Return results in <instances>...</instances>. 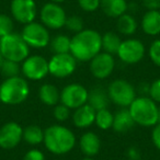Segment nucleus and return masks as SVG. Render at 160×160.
<instances>
[{
  "mask_svg": "<svg viewBox=\"0 0 160 160\" xmlns=\"http://www.w3.org/2000/svg\"><path fill=\"white\" fill-rule=\"evenodd\" d=\"M102 49V35L94 30H82L72 36L70 54L79 62H90Z\"/></svg>",
  "mask_w": 160,
  "mask_h": 160,
  "instance_id": "f257e3e1",
  "label": "nucleus"
},
{
  "mask_svg": "<svg viewBox=\"0 0 160 160\" xmlns=\"http://www.w3.org/2000/svg\"><path fill=\"white\" fill-rule=\"evenodd\" d=\"M45 147L54 155H65L76 145L75 134L62 125H52L44 131Z\"/></svg>",
  "mask_w": 160,
  "mask_h": 160,
  "instance_id": "f03ea898",
  "label": "nucleus"
},
{
  "mask_svg": "<svg viewBox=\"0 0 160 160\" xmlns=\"http://www.w3.org/2000/svg\"><path fill=\"white\" fill-rule=\"evenodd\" d=\"M128 111L135 124L144 127H151L158 124L159 108L157 103L149 97H136V99L128 107Z\"/></svg>",
  "mask_w": 160,
  "mask_h": 160,
  "instance_id": "7ed1b4c3",
  "label": "nucleus"
},
{
  "mask_svg": "<svg viewBox=\"0 0 160 160\" xmlns=\"http://www.w3.org/2000/svg\"><path fill=\"white\" fill-rule=\"evenodd\" d=\"M30 94L28 81L20 76L7 78L0 85V101L3 104L17 105L27 100Z\"/></svg>",
  "mask_w": 160,
  "mask_h": 160,
  "instance_id": "20e7f679",
  "label": "nucleus"
},
{
  "mask_svg": "<svg viewBox=\"0 0 160 160\" xmlns=\"http://www.w3.org/2000/svg\"><path fill=\"white\" fill-rule=\"evenodd\" d=\"M0 53L3 59L22 62L25 58L29 57L30 47L21 34L11 32L0 38Z\"/></svg>",
  "mask_w": 160,
  "mask_h": 160,
  "instance_id": "39448f33",
  "label": "nucleus"
},
{
  "mask_svg": "<svg viewBox=\"0 0 160 160\" xmlns=\"http://www.w3.org/2000/svg\"><path fill=\"white\" fill-rule=\"evenodd\" d=\"M108 96L110 101L122 108H128L136 99V90L127 80L116 79L108 87Z\"/></svg>",
  "mask_w": 160,
  "mask_h": 160,
  "instance_id": "423d86ee",
  "label": "nucleus"
},
{
  "mask_svg": "<svg viewBox=\"0 0 160 160\" xmlns=\"http://www.w3.org/2000/svg\"><path fill=\"white\" fill-rule=\"evenodd\" d=\"M21 36L29 45V47L33 48H44L48 46L51 41L47 28H45L42 23L34 21L24 25Z\"/></svg>",
  "mask_w": 160,
  "mask_h": 160,
  "instance_id": "0eeeda50",
  "label": "nucleus"
},
{
  "mask_svg": "<svg viewBox=\"0 0 160 160\" xmlns=\"http://www.w3.org/2000/svg\"><path fill=\"white\" fill-rule=\"evenodd\" d=\"M77 67V59L70 53L54 54L48 60V72L56 78H66L72 75Z\"/></svg>",
  "mask_w": 160,
  "mask_h": 160,
  "instance_id": "6e6552de",
  "label": "nucleus"
},
{
  "mask_svg": "<svg viewBox=\"0 0 160 160\" xmlns=\"http://www.w3.org/2000/svg\"><path fill=\"white\" fill-rule=\"evenodd\" d=\"M42 24L47 29L58 30L65 27L66 22V12L58 3L47 2L42 7L40 12Z\"/></svg>",
  "mask_w": 160,
  "mask_h": 160,
  "instance_id": "1a4fd4ad",
  "label": "nucleus"
},
{
  "mask_svg": "<svg viewBox=\"0 0 160 160\" xmlns=\"http://www.w3.org/2000/svg\"><path fill=\"white\" fill-rule=\"evenodd\" d=\"M89 91L79 83H70L60 92V102L69 109L76 110L88 102Z\"/></svg>",
  "mask_w": 160,
  "mask_h": 160,
  "instance_id": "9d476101",
  "label": "nucleus"
},
{
  "mask_svg": "<svg viewBox=\"0 0 160 160\" xmlns=\"http://www.w3.org/2000/svg\"><path fill=\"white\" fill-rule=\"evenodd\" d=\"M21 71L29 80H41L48 75V60L43 56L32 55L22 62Z\"/></svg>",
  "mask_w": 160,
  "mask_h": 160,
  "instance_id": "9b49d317",
  "label": "nucleus"
},
{
  "mask_svg": "<svg viewBox=\"0 0 160 160\" xmlns=\"http://www.w3.org/2000/svg\"><path fill=\"white\" fill-rule=\"evenodd\" d=\"M116 55L123 62L127 65L137 64L144 58L145 46L139 40L127 38V40L122 41Z\"/></svg>",
  "mask_w": 160,
  "mask_h": 160,
  "instance_id": "f8f14e48",
  "label": "nucleus"
},
{
  "mask_svg": "<svg viewBox=\"0 0 160 160\" xmlns=\"http://www.w3.org/2000/svg\"><path fill=\"white\" fill-rule=\"evenodd\" d=\"M10 10L14 20L24 25L33 22L38 14L34 0H12Z\"/></svg>",
  "mask_w": 160,
  "mask_h": 160,
  "instance_id": "ddd939ff",
  "label": "nucleus"
},
{
  "mask_svg": "<svg viewBox=\"0 0 160 160\" xmlns=\"http://www.w3.org/2000/svg\"><path fill=\"white\" fill-rule=\"evenodd\" d=\"M115 68V59L113 55L100 52L90 60V71L97 79L108 78Z\"/></svg>",
  "mask_w": 160,
  "mask_h": 160,
  "instance_id": "4468645a",
  "label": "nucleus"
},
{
  "mask_svg": "<svg viewBox=\"0 0 160 160\" xmlns=\"http://www.w3.org/2000/svg\"><path fill=\"white\" fill-rule=\"evenodd\" d=\"M23 128L17 122H8L0 127V147L12 149L20 144Z\"/></svg>",
  "mask_w": 160,
  "mask_h": 160,
  "instance_id": "2eb2a0df",
  "label": "nucleus"
},
{
  "mask_svg": "<svg viewBox=\"0 0 160 160\" xmlns=\"http://www.w3.org/2000/svg\"><path fill=\"white\" fill-rule=\"evenodd\" d=\"M96 113V110L89 103H86L75 110V113L72 115L73 124L78 128H87L94 123Z\"/></svg>",
  "mask_w": 160,
  "mask_h": 160,
  "instance_id": "dca6fc26",
  "label": "nucleus"
},
{
  "mask_svg": "<svg viewBox=\"0 0 160 160\" xmlns=\"http://www.w3.org/2000/svg\"><path fill=\"white\" fill-rule=\"evenodd\" d=\"M101 142L99 136L93 132H87L80 138V149L83 155L91 158L100 151Z\"/></svg>",
  "mask_w": 160,
  "mask_h": 160,
  "instance_id": "f3484780",
  "label": "nucleus"
},
{
  "mask_svg": "<svg viewBox=\"0 0 160 160\" xmlns=\"http://www.w3.org/2000/svg\"><path fill=\"white\" fill-rule=\"evenodd\" d=\"M142 29L147 35L156 36L160 34V11L148 10L142 19Z\"/></svg>",
  "mask_w": 160,
  "mask_h": 160,
  "instance_id": "a211bd4d",
  "label": "nucleus"
},
{
  "mask_svg": "<svg viewBox=\"0 0 160 160\" xmlns=\"http://www.w3.org/2000/svg\"><path fill=\"white\" fill-rule=\"evenodd\" d=\"M100 7L103 13L110 18H118L128 9L126 0H101Z\"/></svg>",
  "mask_w": 160,
  "mask_h": 160,
  "instance_id": "6ab92c4d",
  "label": "nucleus"
},
{
  "mask_svg": "<svg viewBox=\"0 0 160 160\" xmlns=\"http://www.w3.org/2000/svg\"><path fill=\"white\" fill-rule=\"evenodd\" d=\"M135 125L133 118L128 111V108H123L114 114L112 128L118 133H126Z\"/></svg>",
  "mask_w": 160,
  "mask_h": 160,
  "instance_id": "aec40b11",
  "label": "nucleus"
},
{
  "mask_svg": "<svg viewBox=\"0 0 160 160\" xmlns=\"http://www.w3.org/2000/svg\"><path fill=\"white\" fill-rule=\"evenodd\" d=\"M110 99L108 96V91H104L101 87H96L89 91L88 102L96 111L103 109H108Z\"/></svg>",
  "mask_w": 160,
  "mask_h": 160,
  "instance_id": "412c9836",
  "label": "nucleus"
},
{
  "mask_svg": "<svg viewBox=\"0 0 160 160\" xmlns=\"http://www.w3.org/2000/svg\"><path fill=\"white\" fill-rule=\"evenodd\" d=\"M38 98L42 103L48 107H54L60 101V92L54 85L45 83L41 86L38 90Z\"/></svg>",
  "mask_w": 160,
  "mask_h": 160,
  "instance_id": "4be33fe9",
  "label": "nucleus"
},
{
  "mask_svg": "<svg viewBox=\"0 0 160 160\" xmlns=\"http://www.w3.org/2000/svg\"><path fill=\"white\" fill-rule=\"evenodd\" d=\"M116 27L118 32L123 35H133L137 30V22L132 14L124 13L118 18Z\"/></svg>",
  "mask_w": 160,
  "mask_h": 160,
  "instance_id": "5701e85b",
  "label": "nucleus"
},
{
  "mask_svg": "<svg viewBox=\"0 0 160 160\" xmlns=\"http://www.w3.org/2000/svg\"><path fill=\"white\" fill-rule=\"evenodd\" d=\"M22 138L29 145H38L44 142V131L38 125H29L23 129Z\"/></svg>",
  "mask_w": 160,
  "mask_h": 160,
  "instance_id": "b1692460",
  "label": "nucleus"
},
{
  "mask_svg": "<svg viewBox=\"0 0 160 160\" xmlns=\"http://www.w3.org/2000/svg\"><path fill=\"white\" fill-rule=\"evenodd\" d=\"M122 43L120 36L114 32H107L102 35V49L108 54H118L120 45Z\"/></svg>",
  "mask_w": 160,
  "mask_h": 160,
  "instance_id": "393cba45",
  "label": "nucleus"
},
{
  "mask_svg": "<svg viewBox=\"0 0 160 160\" xmlns=\"http://www.w3.org/2000/svg\"><path fill=\"white\" fill-rule=\"evenodd\" d=\"M71 38L64 34H58L49 41V47L54 54L70 53Z\"/></svg>",
  "mask_w": 160,
  "mask_h": 160,
  "instance_id": "a878e982",
  "label": "nucleus"
},
{
  "mask_svg": "<svg viewBox=\"0 0 160 160\" xmlns=\"http://www.w3.org/2000/svg\"><path fill=\"white\" fill-rule=\"evenodd\" d=\"M114 121V114L108 109L99 110L96 113V121L94 123L97 126L101 129H109L112 128Z\"/></svg>",
  "mask_w": 160,
  "mask_h": 160,
  "instance_id": "bb28decb",
  "label": "nucleus"
},
{
  "mask_svg": "<svg viewBox=\"0 0 160 160\" xmlns=\"http://www.w3.org/2000/svg\"><path fill=\"white\" fill-rule=\"evenodd\" d=\"M0 70H1V73L3 76H6L7 78H11L19 76L21 67L19 62H12V60L9 59H2V62L0 64Z\"/></svg>",
  "mask_w": 160,
  "mask_h": 160,
  "instance_id": "cd10ccee",
  "label": "nucleus"
},
{
  "mask_svg": "<svg viewBox=\"0 0 160 160\" xmlns=\"http://www.w3.org/2000/svg\"><path fill=\"white\" fill-rule=\"evenodd\" d=\"M65 27H66L69 31L78 33V32L83 30V21H82V19L78 16L67 17L66 22H65Z\"/></svg>",
  "mask_w": 160,
  "mask_h": 160,
  "instance_id": "c85d7f7f",
  "label": "nucleus"
},
{
  "mask_svg": "<svg viewBox=\"0 0 160 160\" xmlns=\"http://www.w3.org/2000/svg\"><path fill=\"white\" fill-rule=\"evenodd\" d=\"M13 30L12 19L7 14H0V38L11 33Z\"/></svg>",
  "mask_w": 160,
  "mask_h": 160,
  "instance_id": "c756f323",
  "label": "nucleus"
},
{
  "mask_svg": "<svg viewBox=\"0 0 160 160\" xmlns=\"http://www.w3.org/2000/svg\"><path fill=\"white\" fill-rule=\"evenodd\" d=\"M54 118L59 122H65L66 120H68V118L70 116V109L67 108L65 104L60 103V104H56L54 108Z\"/></svg>",
  "mask_w": 160,
  "mask_h": 160,
  "instance_id": "7c9ffc66",
  "label": "nucleus"
},
{
  "mask_svg": "<svg viewBox=\"0 0 160 160\" xmlns=\"http://www.w3.org/2000/svg\"><path fill=\"white\" fill-rule=\"evenodd\" d=\"M149 57L156 66L160 67V40H156L149 47Z\"/></svg>",
  "mask_w": 160,
  "mask_h": 160,
  "instance_id": "2f4dec72",
  "label": "nucleus"
},
{
  "mask_svg": "<svg viewBox=\"0 0 160 160\" xmlns=\"http://www.w3.org/2000/svg\"><path fill=\"white\" fill-rule=\"evenodd\" d=\"M101 0H78V5L83 11L94 12L100 7Z\"/></svg>",
  "mask_w": 160,
  "mask_h": 160,
  "instance_id": "473e14b6",
  "label": "nucleus"
},
{
  "mask_svg": "<svg viewBox=\"0 0 160 160\" xmlns=\"http://www.w3.org/2000/svg\"><path fill=\"white\" fill-rule=\"evenodd\" d=\"M149 98L152 99L156 103L160 102V78L156 79L149 87Z\"/></svg>",
  "mask_w": 160,
  "mask_h": 160,
  "instance_id": "72a5a7b5",
  "label": "nucleus"
},
{
  "mask_svg": "<svg viewBox=\"0 0 160 160\" xmlns=\"http://www.w3.org/2000/svg\"><path fill=\"white\" fill-rule=\"evenodd\" d=\"M23 160H45V156L38 149H31L24 155Z\"/></svg>",
  "mask_w": 160,
  "mask_h": 160,
  "instance_id": "f704fd0d",
  "label": "nucleus"
},
{
  "mask_svg": "<svg viewBox=\"0 0 160 160\" xmlns=\"http://www.w3.org/2000/svg\"><path fill=\"white\" fill-rule=\"evenodd\" d=\"M151 138H152V142L155 144V146L157 147V149L160 150V123H158V124H156L153 126Z\"/></svg>",
  "mask_w": 160,
  "mask_h": 160,
  "instance_id": "c9c22d12",
  "label": "nucleus"
},
{
  "mask_svg": "<svg viewBox=\"0 0 160 160\" xmlns=\"http://www.w3.org/2000/svg\"><path fill=\"white\" fill-rule=\"evenodd\" d=\"M142 5L147 10H159L160 0H142Z\"/></svg>",
  "mask_w": 160,
  "mask_h": 160,
  "instance_id": "e433bc0d",
  "label": "nucleus"
},
{
  "mask_svg": "<svg viewBox=\"0 0 160 160\" xmlns=\"http://www.w3.org/2000/svg\"><path fill=\"white\" fill-rule=\"evenodd\" d=\"M51 2H55V3H60V2H64L65 0H49Z\"/></svg>",
  "mask_w": 160,
  "mask_h": 160,
  "instance_id": "4c0bfd02",
  "label": "nucleus"
},
{
  "mask_svg": "<svg viewBox=\"0 0 160 160\" xmlns=\"http://www.w3.org/2000/svg\"><path fill=\"white\" fill-rule=\"evenodd\" d=\"M2 59H3V57H2V55H1V53H0V64H1V62H2Z\"/></svg>",
  "mask_w": 160,
  "mask_h": 160,
  "instance_id": "58836bf2",
  "label": "nucleus"
},
{
  "mask_svg": "<svg viewBox=\"0 0 160 160\" xmlns=\"http://www.w3.org/2000/svg\"><path fill=\"white\" fill-rule=\"evenodd\" d=\"M82 160H94V159H92V158H89V157H87V158H85V159H82Z\"/></svg>",
  "mask_w": 160,
  "mask_h": 160,
  "instance_id": "ea45409f",
  "label": "nucleus"
},
{
  "mask_svg": "<svg viewBox=\"0 0 160 160\" xmlns=\"http://www.w3.org/2000/svg\"><path fill=\"white\" fill-rule=\"evenodd\" d=\"M158 123H160V108H159V118H158Z\"/></svg>",
  "mask_w": 160,
  "mask_h": 160,
  "instance_id": "a19ab883",
  "label": "nucleus"
},
{
  "mask_svg": "<svg viewBox=\"0 0 160 160\" xmlns=\"http://www.w3.org/2000/svg\"><path fill=\"white\" fill-rule=\"evenodd\" d=\"M159 11H160V9H159Z\"/></svg>",
  "mask_w": 160,
  "mask_h": 160,
  "instance_id": "79ce46f5",
  "label": "nucleus"
}]
</instances>
